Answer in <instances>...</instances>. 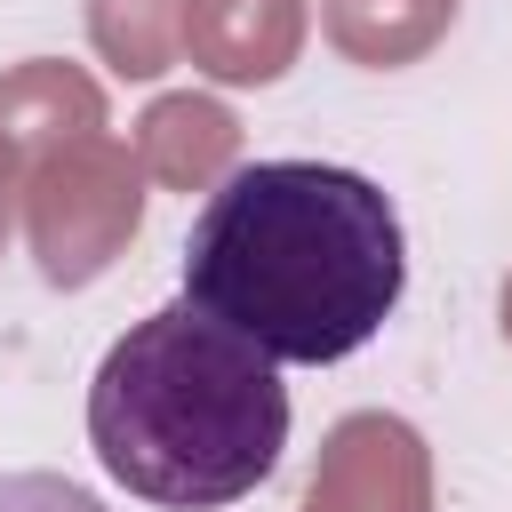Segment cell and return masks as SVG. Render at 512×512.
Segmentation results:
<instances>
[{
	"label": "cell",
	"mask_w": 512,
	"mask_h": 512,
	"mask_svg": "<svg viewBox=\"0 0 512 512\" xmlns=\"http://www.w3.org/2000/svg\"><path fill=\"white\" fill-rule=\"evenodd\" d=\"M88 448L96 464L168 512L240 504L272 480L288 448V384L280 360L216 328L200 304L144 312L88 384Z\"/></svg>",
	"instance_id": "obj_2"
},
{
	"label": "cell",
	"mask_w": 512,
	"mask_h": 512,
	"mask_svg": "<svg viewBox=\"0 0 512 512\" xmlns=\"http://www.w3.org/2000/svg\"><path fill=\"white\" fill-rule=\"evenodd\" d=\"M0 512H104V504L56 472H0Z\"/></svg>",
	"instance_id": "obj_3"
},
{
	"label": "cell",
	"mask_w": 512,
	"mask_h": 512,
	"mask_svg": "<svg viewBox=\"0 0 512 512\" xmlns=\"http://www.w3.org/2000/svg\"><path fill=\"white\" fill-rule=\"evenodd\" d=\"M408 288V248L384 184L328 160L232 168L184 240V304L280 368L360 352Z\"/></svg>",
	"instance_id": "obj_1"
}]
</instances>
